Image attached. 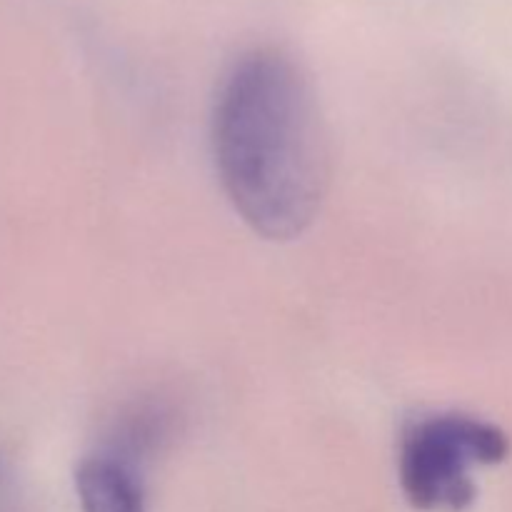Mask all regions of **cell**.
<instances>
[{
	"label": "cell",
	"mask_w": 512,
	"mask_h": 512,
	"mask_svg": "<svg viewBox=\"0 0 512 512\" xmlns=\"http://www.w3.org/2000/svg\"><path fill=\"white\" fill-rule=\"evenodd\" d=\"M215 170L235 213L268 240H293L330 188V138L313 83L288 53H245L213 108Z\"/></svg>",
	"instance_id": "1"
},
{
	"label": "cell",
	"mask_w": 512,
	"mask_h": 512,
	"mask_svg": "<svg viewBox=\"0 0 512 512\" xmlns=\"http://www.w3.org/2000/svg\"><path fill=\"white\" fill-rule=\"evenodd\" d=\"M510 438L490 420L468 413H433L403 430L400 488L415 510L460 512L475 500L473 470L508 458Z\"/></svg>",
	"instance_id": "2"
},
{
	"label": "cell",
	"mask_w": 512,
	"mask_h": 512,
	"mask_svg": "<svg viewBox=\"0 0 512 512\" xmlns=\"http://www.w3.org/2000/svg\"><path fill=\"white\" fill-rule=\"evenodd\" d=\"M75 493L83 512H148L143 465L103 445L80 460Z\"/></svg>",
	"instance_id": "3"
},
{
	"label": "cell",
	"mask_w": 512,
	"mask_h": 512,
	"mask_svg": "<svg viewBox=\"0 0 512 512\" xmlns=\"http://www.w3.org/2000/svg\"><path fill=\"white\" fill-rule=\"evenodd\" d=\"M5 503H8V478H5V470L0 465V512H3Z\"/></svg>",
	"instance_id": "4"
}]
</instances>
